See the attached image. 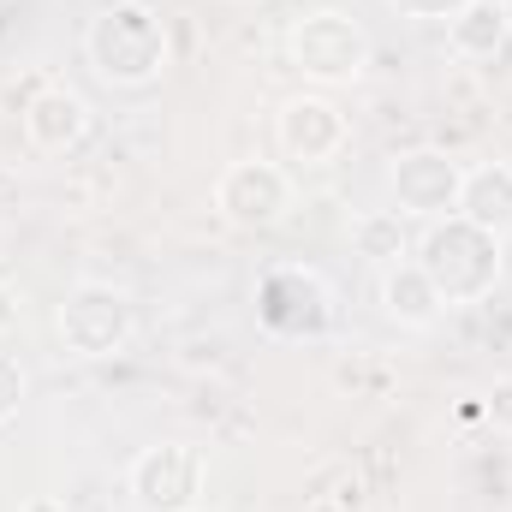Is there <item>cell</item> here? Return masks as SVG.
Listing matches in <instances>:
<instances>
[{"instance_id":"5b68a950","label":"cell","mask_w":512,"mask_h":512,"mask_svg":"<svg viewBox=\"0 0 512 512\" xmlns=\"http://www.w3.org/2000/svg\"><path fill=\"white\" fill-rule=\"evenodd\" d=\"M203 495V453L185 441L143 447L131 459V501L143 512H191Z\"/></svg>"},{"instance_id":"9a60e30c","label":"cell","mask_w":512,"mask_h":512,"mask_svg":"<svg viewBox=\"0 0 512 512\" xmlns=\"http://www.w3.org/2000/svg\"><path fill=\"white\" fill-rule=\"evenodd\" d=\"M18 399H24V370H18V364L0 352V423L18 411Z\"/></svg>"},{"instance_id":"d6986e66","label":"cell","mask_w":512,"mask_h":512,"mask_svg":"<svg viewBox=\"0 0 512 512\" xmlns=\"http://www.w3.org/2000/svg\"><path fill=\"white\" fill-rule=\"evenodd\" d=\"M501 6H507V24H512V0H501Z\"/></svg>"},{"instance_id":"8fae6325","label":"cell","mask_w":512,"mask_h":512,"mask_svg":"<svg viewBox=\"0 0 512 512\" xmlns=\"http://www.w3.org/2000/svg\"><path fill=\"white\" fill-rule=\"evenodd\" d=\"M459 215L483 233H512V167L507 161H489V167H471L465 185H459Z\"/></svg>"},{"instance_id":"7c38bea8","label":"cell","mask_w":512,"mask_h":512,"mask_svg":"<svg viewBox=\"0 0 512 512\" xmlns=\"http://www.w3.org/2000/svg\"><path fill=\"white\" fill-rule=\"evenodd\" d=\"M507 36H512V24H507L501 0H471V6H459L447 18V48L459 60H495L507 48Z\"/></svg>"},{"instance_id":"6da1fadb","label":"cell","mask_w":512,"mask_h":512,"mask_svg":"<svg viewBox=\"0 0 512 512\" xmlns=\"http://www.w3.org/2000/svg\"><path fill=\"white\" fill-rule=\"evenodd\" d=\"M84 54H90V66H96L102 84H114V90H143V84H155L161 66H167V30H161V18H155L143 0H114L108 12L90 18Z\"/></svg>"},{"instance_id":"e0dca14e","label":"cell","mask_w":512,"mask_h":512,"mask_svg":"<svg viewBox=\"0 0 512 512\" xmlns=\"http://www.w3.org/2000/svg\"><path fill=\"white\" fill-rule=\"evenodd\" d=\"M393 6H405V12H417V18H453V12L471 6V0H393Z\"/></svg>"},{"instance_id":"277c9868","label":"cell","mask_w":512,"mask_h":512,"mask_svg":"<svg viewBox=\"0 0 512 512\" xmlns=\"http://www.w3.org/2000/svg\"><path fill=\"white\" fill-rule=\"evenodd\" d=\"M54 328H60V340H66L72 358H114L131 340V328H137V310H131V298L120 286L78 280V286L66 292Z\"/></svg>"},{"instance_id":"ba28073f","label":"cell","mask_w":512,"mask_h":512,"mask_svg":"<svg viewBox=\"0 0 512 512\" xmlns=\"http://www.w3.org/2000/svg\"><path fill=\"white\" fill-rule=\"evenodd\" d=\"M280 137V155L286 161H304V167H322L346 149V114L328 102V96H292L274 120Z\"/></svg>"},{"instance_id":"4fadbf2b","label":"cell","mask_w":512,"mask_h":512,"mask_svg":"<svg viewBox=\"0 0 512 512\" xmlns=\"http://www.w3.org/2000/svg\"><path fill=\"white\" fill-rule=\"evenodd\" d=\"M382 304H387V316L399 322V328H435L441 322V292L429 286V274L417 268V262H393L387 268V280H382Z\"/></svg>"},{"instance_id":"ffe728a7","label":"cell","mask_w":512,"mask_h":512,"mask_svg":"<svg viewBox=\"0 0 512 512\" xmlns=\"http://www.w3.org/2000/svg\"><path fill=\"white\" fill-rule=\"evenodd\" d=\"M191 512H203V507H191Z\"/></svg>"},{"instance_id":"7a4b0ae2","label":"cell","mask_w":512,"mask_h":512,"mask_svg":"<svg viewBox=\"0 0 512 512\" xmlns=\"http://www.w3.org/2000/svg\"><path fill=\"white\" fill-rule=\"evenodd\" d=\"M417 268L429 274V286L441 292V304H477L501 280V239L483 233V227H471L465 215H447V227H429Z\"/></svg>"},{"instance_id":"8992f818","label":"cell","mask_w":512,"mask_h":512,"mask_svg":"<svg viewBox=\"0 0 512 512\" xmlns=\"http://www.w3.org/2000/svg\"><path fill=\"white\" fill-rule=\"evenodd\" d=\"M256 310H262V322L274 334H292L298 340V334H322L334 322V292L310 268H274L256 286Z\"/></svg>"},{"instance_id":"52a82bcc","label":"cell","mask_w":512,"mask_h":512,"mask_svg":"<svg viewBox=\"0 0 512 512\" xmlns=\"http://www.w3.org/2000/svg\"><path fill=\"white\" fill-rule=\"evenodd\" d=\"M215 209L233 227H274L292 209V179L274 161H233L215 185Z\"/></svg>"},{"instance_id":"9c48e42d","label":"cell","mask_w":512,"mask_h":512,"mask_svg":"<svg viewBox=\"0 0 512 512\" xmlns=\"http://www.w3.org/2000/svg\"><path fill=\"white\" fill-rule=\"evenodd\" d=\"M393 197L405 215H459V185L465 173L441 155V149H411L393 161Z\"/></svg>"},{"instance_id":"5bb4252c","label":"cell","mask_w":512,"mask_h":512,"mask_svg":"<svg viewBox=\"0 0 512 512\" xmlns=\"http://www.w3.org/2000/svg\"><path fill=\"white\" fill-rule=\"evenodd\" d=\"M352 245L370 256V262H382V268H393V262H405V256H411V245H405V227H399V209L358 215V221H352Z\"/></svg>"},{"instance_id":"30bf717a","label":"cell","mask_w":512,"mask_h":512,"mask_svg":"<svg viewBox=\"0 0 512 512\" xmlns=\"http://www.w3.org/2000/svg\"><path fill=\"white\" fill-rule=\"evenodd\" d=\"M24 137H30V149H42V155L78 149V143L90 137V102H84L78 90H66V84L36 90V96L24 102Z\"/></svg>"},{"instance_id":"ac0fdd59","label":"cell","mask_w":512,"mask_h":512,"mask_svg":"<svg viewBox=\"0 0 512 512\" xmlns=\"http://www.w3.org/2000/svg\"><path fill=\"white\" fill-rule=\"evenodd\" d=\"M18 316H24V310H18V292L0 280V334H12V328H18Z\"/></svg>"},{"instance_id":"2e32d148","label":"cell","mask_w":512,"mask_h":512,"mask_svg":"<svg viewBox=\"0 0 512 512\" xmlns=\"http://www.w3.org/2000/svg\"><path fill=\"white\" fill-rule=\"evenodd\" d=\"M489 417H495V429H512V382H495L489 387V405H483Z\"/></svg>"},{"instance_id":"3957f363","label":"cell","mask_w":512,"mask_h":512,"mask_svg":"<svg viewBox=\"0 0 512 512\" xmlns=\"http://www.w3.org/2000/svg\"><path fill=\"white\" fill-rule=\"evenodd\" d=\"M286 54H292V66H298L304 78H316V84H358L364 66H370V36H364V24L346 18V12H310V18L292 24Z\"/></svg>"}]
</instances>
